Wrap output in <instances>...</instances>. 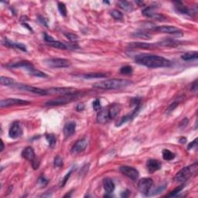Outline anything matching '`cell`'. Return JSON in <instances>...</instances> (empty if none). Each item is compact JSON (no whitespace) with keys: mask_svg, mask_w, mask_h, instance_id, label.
Wrapping results in <instances>:
<instances>
[{"mask_svg":"<svg viewBox=\"0 0 198 198\" xmlns=\"http://www.w3.org/2000/svg\"><path fill=\"white\" fill-rule=\"evenodd\" d=\"M179 142L181 143H185L186 142V138H181L180 140H179Z\"/></svg>","mask_w":198,"mask_h":198,"instance_id":"816d5d0a","label":"cell"},{"mask_svg":"<svg viewBox=\"0 0 198 198\" xmlns=\"http://www.w3.org/2000/svg\"><path fill=\"white\" fill-rule=\"evenodd\" d=\"M93 105V108H94V111H99V110L101 109V101L99 99H95L92 103Z\"/></svg>","mask_w":198,"mask_h":198,"instance_id":"f35d334b","label":"cell"},{"mask_svg":"<svg viewBox=\"0 0 198 198\" xmlns=\"http://www.w3.org/2000/svg\"><path fill=\"white\" fill-rule=\"evenodd\" d=\"M39 182H41V184L44 185H44H46L47 183H48V180H46V179L44 177V176H42V177H41L40 179H39Z\"/></svg>","mask_w":198,"mask_h":198,"instance_id":"7dc6e473","label":"cell"},{"mask_svg":"<svg viewBox=\"0 0 198 198\" xmlns=\"http://www.w3.org/2000/svg\"><path fill=\"white\" fill-rule=\"evenodd\" d=\"M76 130V123L74 122H68L64 126V135L66 138L71 137V136L74 134Z\"/></svg>","mask_w":198,"mask_h":198,"instance_id":"e0dca14e","label":"cell"},{"mask_svg":"<svg viewBox=\"0 0 198 198\" xmlns=\"http://www.w3.org/2000/svg\"><path fill=\"white\" fill-rule=\"evenodd\" d=\"M184 186L185 184H182L180 185V186H179L178 187H176L175 190H173V191H171V193H170V194L168 195V196H176V195L178 194V193H180V191H181L182 190H183V188H184Z\"/></svg>","mask_w":198,"mask_h":198,"instance_id":"d590c367","label":"cell"},{"mask_svg":"<svg viewBox=\"0 0 198 198\" xmlns=\"http://www.w3.org/2000/svg\"><path fill=\"white\" fill-rule=\"evenodd\" d=\"M87 141L85 140V139L79 140L78 141L76 142L75 144L73 146L71 152H72V153H74V154L80 153L85 150V148L87 147Z\"/></svg>","mask_w":198,"mask_h":198,"instance_id":"4fadbf2b","label":"cell"},{"mask_svg":"<svg viewBox=\"0 0 198 198\" xmlns=\"http://www.w3.org/2000/svg\"><path fill=\"white\" fill-rule=\"evenodd\" d=\"M65 36L69 41H71V42H76L78 40V37L73 34H65Z\"/></svg>","mask_w":198,"mask_h":198,"instance_id":"60d3db41","label":"cell"},{"mask_svg":"<svg viewBox=\"0 0 198 198\" xmlns=\"http://www.w3.org/2000/svg\"><path fill=\"white\" fill-rule=\"evenodd\" d=\"M196 146V139H195L194 140H193L192 143H189V145L187 146V150H192V149H193V148L195 147V146Z\"/></svg>","mask_w":198,"mask_h":198,"instance_id":"f6af8a7d","label":"cell"},{"mask_svg":"<svg viewBox=\"0 0 198 198\" xmlns=\"http://www.w3.org/2000/svg\"><path fill=\"white\" fill-rule=\"evenodd\" d=\"M48 44L50 46H51V47H54V48L61 49V50H67V46L65 44H64V43L60 42V41H51V42L48 43Z\"/></svg>","mask_w":198,"mask_h":198,"instance_id":"83f0119b","label":"cell"},{"mask_svg":"<svg viewBox=\"0 0 198 198\" xmlns=\"http://www.w3.org/2000/svg\"><path fill=\"white\" fill-rule=\"evenodd\" d=\"M82 77L85 79L103 78V77H107V75L105 74H101V73H91V74H83Z\"/></svg>","mask_w":198,"mask_h":198,"instance_id":"484cf974","label":"cell"},{"mask_svg":"<svg viewBox=\"0 0 198 198\" xmlns=\"http://www.w3.org/2000/svg\"><path fill=\"white\" fill-rule=\"evenodd\" d=\"M121 105L118 104H113L110 106L108 108V113H109L110 119H113L116 116L118 115V113L121 111Z\"/></svg>","mask_w":198,"mask_h":198,"instance_id":"d6986e66","label":"cell"},{"mask_svg":"<svg viewBox=\"0 0 198 198\" xmlns=\"http://www.w3.org/2000/svg\"><path fill=\"white\" fill-rule=\"evenodd\" d=\"M157 44H147V43H131L129 44V47L131 48H141V49H153L156 47Z\"/></svg>","mask_w":198,"mask_h":198,"instance_id":"44dd1931","label":"cell"},{"mask_svg":"<svg viewBox=\"0 0 198 198\" xmlns=\"http://www.w3.org/2000/svg\"><path fill=\"white\" fill-rule=\"evenodd\" d=\"M133 36L135 37L140 39H144V40H149L150 39V35L147 33L144 32V31H138V32H135L134 34H133Z\"/></svg>","mask_w":198,"mask_h":198,"instance_id":"f546056e","label":"cell"},{"mask_svg":"<svg viewBox=\"0 0 198 198\" xmlns=\"http://www.w3.org/2000/svg\"><path fill=\"white\" fill-rule=\"evenodd\" d=\"M1 145H2V147H1V150H0V151L2 152L4 150V147H5V146H4V143H3V141H2V140H1Z\"/></svg>","mask_w":198,"mask_h":198,"instance_id":"f5cc1de1","label":"cell"},{"mask_svg":"<svg viewBox=\"0 0 198 198\" xmlns=\"http://www.w3.org/2000/svg\"><path fill=\"white\" fill-rule=\"evenodd\" d=\"M0 83H1L2 85L4 86H11L15 84V81L12 78H10V77L2 76L0 77Z\"/></svg>","mask_w":198,"mask_h":198,"instance_id":"4316f807","label":"cell"},{"mask_svg":"<svg viewBox=\"0 0 198 198\" xmlns=\"http://www.w3.org/2000/svg\"><path fill=\"white\" fill-rule=\"evenodd\" d=\"M46 139H47V142L49 143V146H51V148L54 147L57 143V140H56L55 136H54L53 134H49L46 136Z\"/></svg>","mask_w":198,"mask_h":198,"instance_id":"1f68e13d","label":"cell"},{"mask_svg":"<svg viewBox=\"0 0 198 198\" xmlns=\"http://www.w3.org/2000/svg\"><path fill=\"white\" fill-rule=\"evenodd\" d=\"M132 84V81L125 79H111L107 81H100L93 84V87L99 89L104 90H116L122 87H126V86Z\"/></svg>","mask_w":198,"mask_h":198,"instance_id":"7a4b0ae2","label":"cell"},{"mask_svg":"<svg viewBox=\"0 0 198 198\" xmlns=\"http://www.w3.org/2000/svg\"><path fill=\"white\" fill-rule=\"evenodd\" d=\"M197 89H198V84H197V81L196 80V81L192 84L191 87H190V90H191L192 91H193V92H196V91H197Z\"/></svg>","mask_w":198,"mask_h":198,"instance_id":"ee69618b","label":"cell"},{"mask_svg":"<svg viewBox=\"0 0 198 198\" xmlns=\"http://www.w3.org/2000/svg\"><path fill=\"white\" fill-rule=\"evenodd\" d=\"M163 158L166 161H170L175 158V154L169 150H164L163 151Z\"/></svg>","mask_w":198,"mask_h":198,"instance_id":"f1b7e54d","label":"cell"},{"mask_svg":"<svg viewBox=\"0 0 198 198\" xmlns=\"http://www.w3.org/2000/svg\"><path fill=\"white\" fill-rule=\"evenodd\" d=\"M154 31L158 33L167 34H173L175 36H182V31L175 27H170V26H161L154 28Z\"/></svg>","mask_w":198,"mask_h":198,"instance_id":"ba28073f","label":"cell"},{"mask_svg":"<svg viewBox=\"0 0 198 198\" xmlns=\"http://www.w3.org/2000/svg\"><path fill=\"white\" fill-rule=\"evenodd\" d=\"M198 57V53L196 51H193V52H188L186 54H183L181 56V58L183 61H192V60H195L197 59Z\"/></svg>","mask_w":198,"mask_h":198,"instance_id":"cb8c5ba5","label":"cell"},{"mask_svg":"<svg viewBox=\"0 0 198 198\" xmlns=\"http://www.w3.org/2000/svg\"><path fill=\"white\" fill-rule=\"evenodd\" d=\"M32 75L35 76V77H47V75L45 74V73L42 72V71H39V70H37V69L34 68L33 70H31L30 71Z\"/></svg>","mask_w":198,"mask_h":198,"instance_id":"d6a6232c","label":"cell"},{"mask_svg":"<svg viewBox=\"0 0 198 198\" xmlns=\"http://www.w3.org/2000/svg\"><path fill=\"white\" fill-rule=\"evenodd\" d=\"M48 94H61L62 95H68V94H77L76 89L71 87H51L47 89Z\"/></svg>","mask_w":198,"mask_h":198,"instance_id":"52a82bcc","label":"cell"},{"mask_svg":"<svg viewBox=\"0 0 198 198\" xmlns=\"http://www.w3.org/2000/svg\"><path fill=\"white\" fill-rule=\"evenodd\" d=\"M135 61L140 65L149 68H159V67H170L171 62L169 60L161 56L153 54H140L135 57Z\"/></svg>","mask_w":198,"mask_h":198,"instance_id":"6da1fadb","label":"cell"},{"mask_svg":"<svg viewBox=\"0 0 198 198\" xmlns=\"http://www.w3.org/2000/svg\"><path fill=\"white\" fill-rule=\"evenodd\" d=\"M133 67L131 66H125V67H122L121 70H120V73L122 74H126V75L131 74L133 73Z\"/></svg>","mask_w":198,"mask_h":198,"instance_id":"836d02e7","label":"cell"},{"mask_svg":"<svg viewBox=\"0 0 198 198\" xmlns=\"http://www.w3.org/2000/svg\"><path fill=\"white\" fill-rule=\"evenodd\" d=\"M177 105H178V103L177 102H173V103H172V104H170V105L169 106V107H168L167 109H166V113H170V112H172V111H173V110H174L175 108H176L177 107Z\"/></svg>","mask_w":198,"mask_h":198,"instance_id":"b9f144b4","label":"cell"},{"mask_svg":"<svg viewBox=\"0 0 198 198\" xmlns=\"http://www.w3.org/2000/svg\"><path fill=\"white\" fill-rule=\"evenodd\" d=\"M7 67H10V68H23L26 69L30 72L31 70L34 68L33 64L31 63L28 62V61H19V62L15 63V64H7Z\"/></svg>","mask_w":198,"mask_h":198,"instance_id":"9a60e30c","label":"cell"},{"mask_svg":"<svg viewBox=\"0 0 198 198\" xmlns=\"http://www.w3.org/2000/svg\"><path fill=\"white\" fill-rule=\"evenodd\" d=\"M30 104V101H25L20 98H6L0 101V107H10L14 105H23Z\"/></svg>","mask_w":198,"mask_h":198,"instance_id":"9c48e42d","label":"cell"},{"mask_svg":"<svg viewBox=\"0 0 198 198\" xmlns=\"http://www.w3.org/2000/svg\"><path fill=\"white\" fill-rule=\"evenodd\" d=\"M109 113L108 108L101 109L97 115V122L100 124H105L109 121Z\"/></svg>","mask_w":198,"mask_h":198,"instance_id":"5bb4252c","label":"cell"},{"mask_svg":"<svg viewBox=\"0 0 198 198\" xmlns=\"http://www.w3.org/2000/svg\"><path fill=\"white\" fill-rule=\"evenodd\" d=\"M77 98V94H68V95H62L61 97H57V98L52 99L51 101H48L46 102V106H59L64 105V104H68L73 101H75Z\"/></svg>","mask_w":198,"mask_h":198,"instance_id":"277c9868","label":"cell"},{"mask_svg":"<svg viewBox=\"0 0 198 198\" xmlns=\"http://www.w3.org/2000/svg\"><path fill=\"white\" fill-rule=\"evenodd\" d=\"M118 4L119 5V6L121 7L122 9L126 11H131L133 9V6H132L131 4L129 3L127 1H120V2H118Z\"/></svg>","mask_w":198,"mask_h":198,"instance_id":"4dcf8cb0","label":"cell"},{"mask_svg":"<svg viewBox=\"0 0 198 198\" xmlns=\"http://www.w3.org/2000/svg\"><path fill=\"white\" fill-rule=\"evenodd\" d=\"M46 65L52 68H64L71 65V62L64 58H50L44 61Z\"/></svg>","mask_w":198,"mask_h":198,"instance_id":"5b68a950","label":"cell"},{"mask_svg":"<svg viewBox=\"0 0 198 198\" xmlns=\"http://www.w3.org/2000/svg\"><path fill=\"white\" fill-rule=\"evenodd\" d=\"M58 9H59V12H61V14L63 16H67V8H66L65 4L63 3V2H59Z\"/></svg>","mask_w":198,"mask_h":198,"instance_id":"e575fe53","label":"cell"},{"mask_svg":"<svg viewBox=\"0 0 198 198\" xmlns=\"http://www.w3.org/2000/svg\"><path fill=\"white\" fill-rule=\"evenodd\" d=\"M161 163L160 161L156 160H148L146 163V167H147L148 171L150 173H153L154 172L161 169Z\"/></svg>","mask_w":198,"mask_h":198,"instance_id":"2e32d148","label":"cell"},{"mask_svg":"<svg viewBox=\"0 0 198 198\" xmlns=\"http://www.w3.org/2000/svg\"><path fill=\"white\" fill-rule=\"evenodd\" d=\"M103 186H104V189L108 193H111L115 190V183L113 180L110 178H105L103 180Z\"/></svg>","mask_w":198,"mask_h":198,"instance_id":"ac0fdd59","label":"cell"},{"mask_svg":"<svg viewBox=\"0 0 198 198\" xmlns=\"http://www.w3.org/2000/svg\"><path fill=\"white\" fill-rule=\"evenodd\" d=\"M180 42L177 41H175L173 39H168V40H165V41H161L157 45L163 46V47H176V46L180 45Z\"/></svg>","mask_w":198,"mask_h":198,"instance_id":"7402d4cb","label":"cell"},{"mask_svg":"<svg viewBox=\"0 0 198 198\" xmlns=\"http://www.w3.org/2000/svg\"><path fill=\"white\" fill-rule=\"evenodd\" d=\"M14 48L19 49V50H20L22 51H25V52L27 51V47L24 44H21V43H14Z\"/></svg>","mask_w":198,"mask_h":198,"instance_id":"ab89813d","label":"cell"},{"mask_svg":"<svg viewBox=\"0 0 198 198\" xmlns=\"http://www.w3.org/2000/svg\"><path fill=\"white\" fill-rule=\"evenodd\" d=\"M111 15L115 19H122L123 18L122 13L121 12H119V11L116 10V9L111 11Z\"/></svg>","mask_w":198,"mask_h":198,"instance_id":"8d00e7d4","label":"cell"},{"mask_svg":"<svg viewBox=\"0 0 198 198\" xmlns=\"http://www.w3.org/2000/svg\"><path fill=\"white\" fill-rule=\"evenodd\" d=\"M84 109V105L83 104H79L77 106V110L78 111H81Z\"/></svg>","mask_w":198,"mask_h":198,"instance_id":"c3c4849f","label":"cell"},{"mask_svg":"<svg viewBox=\"0 0 198 198\" xmlns=\"http://www.w3.org/2000/svg\"><path fill=\"white\" fill-rule=\"evenodd\" d=\"M174 5H175V9H176V10L178 12H180V13L182 14H189L190 11L184 5L182 4V2H174Z\"/></svg>","mask_w":198,"mask_h":198,"instance_id":"603a6c76","label":"cell"},{"mask_svg":"<svg viewBox=\"0 0 198 198\" xmlns=\"http://www.w3.org/2000/svg\"><path fill=\"white\" fill-rule=\"evenodd\" d=\"M44 40H45L47 43H50V42H51V41H54V39H53L51 36L47 35V34H44Z\"/></svg>","mask_w":198,"mask_h":198,"instance_id":"bcb514c9","label":"cell"},{"mask_svg":"<svg viewBox=\"0 0 198 198\" xmlns=\"http://www.w3.org/2000/svg\"><path fill=\"white\" fill-rule=\"evenodd\" d=\"M23 135V129L21 126L20 123L18 122H16L12 124L11 128L9 131V136L11 139H18Z\"/></svg>","mask_w":198,"mask_h":198,"instance_id":"7c38bea8","label":"cell"},{"mask_svg":"<svg viewBox=\"0 0 198 198\" xmlns=\"http://www.w3.org/2000/svg\"><path fill=\"white\" fill-rule=\"evenodd\" d=\"M142 13H143V15L145 16L152 18L156 12V11H155V7L149 6L145 8L143 10V12H142Z\"/></svg>","mask_w":198,"mask_h":198,"instance_id":"d4e9b609","label":"cell"},{"mask_svg":"<svg viewBox=\"0 0 198 198\" xmlns=\"http://www.w3.org/2000/svg\"><path fill=\"white\" fill-rule=\"evenodd\" d=\"M16 86L18 88L22 89V90H24V91H29V92L34 93V94H41V95H47V94H48L47 90L40 88V87L27 85V84H16Z\"/></svg>","mask_w":198,"mask_h":198,"instance_id":"8fae6325","label":"cell"},{"mask_svg":"<svg viewBox=\"0 0 198 198\" xmlns=\"http://www.w3.org/2000/svg\"><path fill=\"white\" fill-rule=\"evenodd\" d=\"M120 172L125 175L126 176L129 177V179L133 180H136L139 177V171L135 168L131 167V166H123L120 167Z\"/></svg>","mask_w":198,"mask_h":198,"instance_id":"30bf717a","label":"cell"},{"mask_svg":"<svg viewBox=\"0 0 198 198\" xmlns=\"http://www.w3.org/2000/svg\"><path fill=\"white\" fill-rule=\"evenodd\" d=\"M129 195V190H126V191L122 193V196H124V197H127Z\"/></svg>","mask_w":198,"mask_h":198,"instance_id":"f907efd6","label":"cell"},{"mask_svg":"<svg viewBox=\"0 0 198 198\" xmlns=\"http://www.w3.org/2000/svg\"><path fill=\"white\" fill-rule=\"evenodd\" d=\"M54 165L55 167H61L63 166V160L61 156H56L54 161Z\"/></svg>","mask_w":198,"mask_h":198,"instance_id":"74e56055","label":"cell"},{"mask_svg":"<svg viewBox=\"0 0 198 198\" xmlns=\"http://www.w3.org/2000/svg\"><path fill=\"white\" fill-rule=\"evenodd\" d=\"M71 173H72V171L68 172V173H67V175H66V176H64V179H63V180H62V183H61V187H64V185L66 184V183H67V180H68L69 177H70V176H71Z\"/></svg>","mask_w":198,"mask_h":198,"instance_id":"7bdbcfd3","label":"cell"},{"mask_svg":"<svg viewBox=\"0 0 198 198\" xmlns=\"http://www.w3.org/2000/svg\"><path fill=\"white\" fill-rule=\"evenodd\" d=\"M188 119L187 118H184V119L183 120V121L181 122H180V127H182V126H186V125H187V123H188Z\"/></svg>","mask_w":198,"mask_h":198,"instance_id":"681fc988","label":"cell"},{"mask_svg":"<svg viewBox=\"0 0 198 198\" xmlns=\"http://www.w3.org/2000/svg\"><path fill=\"white\" fill-rule=\"evenodd\" d=\"M22 156L30 161H34L35 159V152L32 147H27L23 151Z\"/></svg>","mask_w":198,"mask_h":198,"instance_id":"ffe728a7","label":"cell"},{"mask_svg":"<svg viewBox=\"0 0 198 198\" xmlns=\"http://www.w3.org/2000/svg\"><path fill=\"white\" fill-rule=\"evenodd\" d=\"M198 170L197 163H195L193 164L190 165V166H185L182 170L178 172L174 177L175 181L182 183L185 182L187 180H189L190 177L193 176L196 174Z\"/></svg>","mask_w":198,"mask_h":198,"instance_id":"3957f363","label":"cell"},{"mask_svg":"<svg viewBox=\"0 0 198 198\" xmlns=\"http://www.w3.org/2000/svg\"><path fill=\"white\" fill-rule=\"evenodd\" d=\"M153 184V180H152L151 178L145 177V178H143V179H141V180L139 181V183H138V188H139L140 191L143 194L146 195H146L149 194V192H150Z\"/></svg>","mask_w":198,"mask_h":198,"instance_id":"8992f818","label":"cell"}]
</instances>
